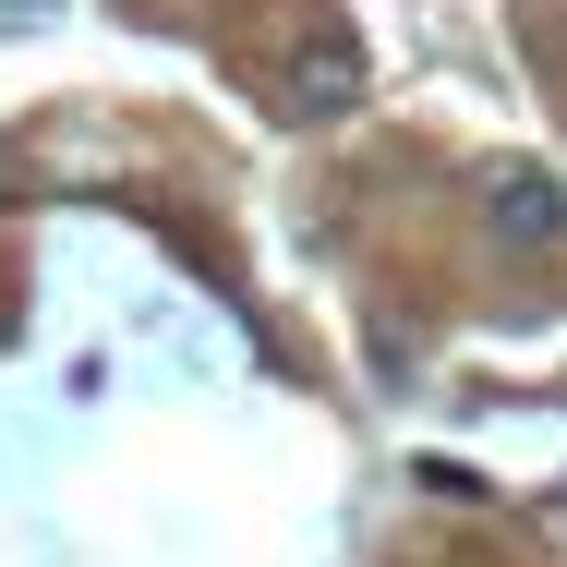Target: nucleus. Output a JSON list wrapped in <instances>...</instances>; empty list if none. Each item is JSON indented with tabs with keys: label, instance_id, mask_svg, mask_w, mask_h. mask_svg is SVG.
<instances>
[{
	"label": "nucleus",
	"instance_id": "f257e3e1",
	"mask_svg": "<svg viewBox=\"0 0 567 567\" xmlns=\"http://www.w3.org/2000/svg\"><path fill=\"white\" fill-rule=\"evenodd\" d=\"M266 110L302 121V133H327V121L362 110V37H350L339 12H302V24L278 37V61H266Z\"/></svg>",
	"mask_w": 567,
	"mask_h": 567
},
{
	"label": "nucleus",
	"instance_id": "f03ea898",
	"mask_svg": "<svg viewBox=\"0 0 567 567\" xmlns=\"http://www.w3.org/2000/svg\"><path fill=\"white\" fill-rule=\"evenodd\" d=\"M483 241H495L507 266H556L567 254V182L532 169V157H495V169H483Z\"/></svg>",
	"mask_w": 567,
	"mask_h": 567
},
{
	"label": "nucleus",
	"instance_id": "7ed1b4c3",
	"mask_svg": "<svg viewBox=\"0 0 567 567\" xmlns=\"http://www.w3.org/2000/svg\"><path fill=\"white\" fill-rule=\"evenodd\" d=\"M49 12H61V0H0V24H49Z\"/></svg>",
	"mask_w": 567,
	"mask_h": 567
}]
</instances>
